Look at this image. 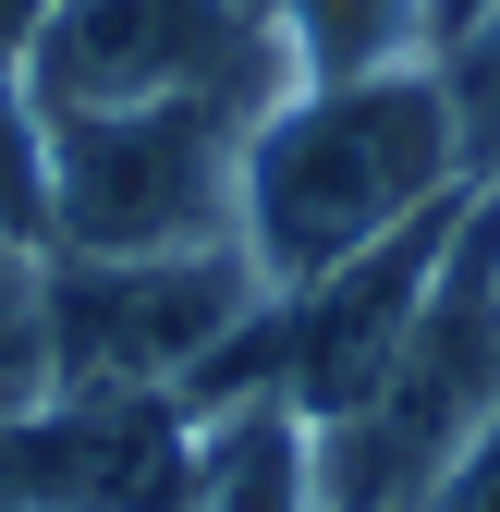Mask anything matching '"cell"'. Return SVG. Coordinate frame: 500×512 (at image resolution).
Instances as JSON below:
<instances>
[{
	"label": "cell",
	"mask_w": 500,
	"mask_h": 512,
	"mask_svg": "<svg viewBox=\"0 0 500 512\" xmlns=\"http://www.w3.org/2000/svg\"><path fill=\"white\" fill-rule=\"evenodd\" d=\"M476 196L464 183V122L440 86V49L379 61V74H330V86H281L244 122L232 159V244L269 293H305L354 269L366 244H391L403 220Z\"/></svg>",
	"instance_id": "6da1fadb"
},
{
	"label": "cell",
	"mask_w": 500,
	"mask_h": 512,
	"mask_svg": "<svg viewBox=\"0 0 500 512\" xmlns=\"http://www.w3.org/2000/svg\"><path fill=\"white\" fill-rule=\"evenodd\" d=\"M269 305L244 244L49 256V391H171L220 415L269 391Z\"/></svg>",
	"instance_id": "7a4b0ae2"
},
{
	"label": "cell",
	"mask_w": 500,
	"mask_h": 512,
	"mask_svg": "<svg viewBox=\"0 0 500 512\" xmlns=\"http://www.w3.org/2000/svg\"><path fill=\"white\" fill-rule=\"evenodd\" d=\"M49 122V256H171L232 244V98H159V110H37Z\"/></svg>",
	"instance_id": "3957f363"
},
{
	"label": "cell",
	"mask_w": 500,
	"mask_h": 512,
	"mask_svg": "<svg viewBox=\"0 0 500 512\" xmlns=\"http://www.w3.org/2000/svg\"><path fill=\"white\" fill-rule=\"evenodd\" d=\"M13 74L37 110H159V98L269 110L293 61L257 0H61Z\"/></svg>",
	"instance_id": "277c9868"
},
{
	"label": "cell",
	"mask_w": 500,
	"mask_h": 512,
	"mask_svg": "<svg viewBox=\"0 0 500 512\" xmlns=\"http://www.w3.org/2000/svg\"><path fill=\"white\" fill-rule=\"evenodd\" d=\"M208 415L171 391H49L0 427V512H196Z\"/></svg>",
	"instance_id": "5b68a950"
},
{
	"label": "cell",
	"mask_w": 500,
	"mask_h": 512,
	"mask_svg": "<svg viewBox=\"0 0 500 512\" xmlns=\"http://www.w3.org/2000/svg\"><path fill=\"white\" fill-rule=\"evenodd\" d=\"M196 512H318V427L281 391H244L208 415V464H196Z\"/></svg>",
	"instance_id": "8992f818"
},
{
	"label": "cell",
	"mask_w": 500,
	"mask_h": 512,
	"mask_svg": "<svg viewBox=\"0 0 500 512\" xmlns=\"http://www.w3.org/2000/svg\"><path fill=\"white\" fill-rule=\"evenodd\" d=\"M49 403V244L0 220V427Z\"/></svg>",
	"instance_id": "52a82bcc"
},
{
	"label": "cell",
	"mask_w": 500,
	"mask_h": 512,
	"mask_svg": "<svg viewBox=\"0 0 500 512\" xmlns=\"http://www.w3.org/2000/svg\"><path fill=\"white\" fill-rule=\"evenodd\" d=\"M440 86H452V122H464V183L500 196V0H476L440 37Z\"/></svg>",
	"instance_id": "ba28073f"
},
{
	"label": "cell",
	"mask_w": 500,
	"mask_h": 512,
	"mask_svg": "<svg viewBox=\"0 0 500 512\" xmlns=\"http://www.w3.org/2000/svg\"><path fill=\"white\" fill-rule=\"evenodd\" d=\"M415 512H500V403L440 452V476L415 488Z\"/></svg>",
	"instance_id": "9c48e42d"
},
{
	"label": "cell",
	"mask_w": 500,
	"mask_h": 512,
	"mask_svg": "<svg viewBox=\"0 0 500 512\" xmlns=\"http://www.w3.org/2000/svg\"><path fill=\"white\" fill-rule=\"evenodd\" d=\"M49 13H61V0H0V61H25V49H37V25H49Z\"/></svg>",
	"instance_id": "30bf717a"
}]
</instances>
